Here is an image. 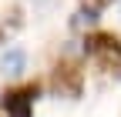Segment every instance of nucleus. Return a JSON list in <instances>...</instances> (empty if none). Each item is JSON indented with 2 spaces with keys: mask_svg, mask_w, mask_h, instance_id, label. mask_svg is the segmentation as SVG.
Returning a JSON list of instances; mask_svg holds the SVG:
<instances>
[{
  "mask_svg": "<svg viewBox=\"0 0 121 117\" xmlns=\"http://www.w3.org/2000/svg\"><path fill=\"white\" fill-rule=\"evenodd\" d=\"M51 90H54L57 97L78 100L81 90H84V74H81V67L71 64V60H60V64L54 67V74H51Z\"/></svg>",
  "mask_w": 121,
  "mask_h": 117,
  "instance_id": "nucleus-2",
  "label": "nucleus"
},
{
  "mask_svg": "<svg viewBox=\"0 0 121 117\" xmlns=\"http://www.w3.org/2000/svg\"><path fill=\"white\" fill-rule=\"evenodd\" d=\"M0 40H4V30H0Z\"/></svg>",
  "mask_w": 121,
  "mask_h": 117,
  "instance_id": "nucleus-6",
  "label": "nucleus"
},
{
  "mask_svg": "<svg viewBox=\"0 0 121 117\" xmlns=\"http://www.w3.org/2000/svg\"><path fill=\"white\" fill-rule=\"evenodd\" d=\"M40 94L37 84H24V87H13V90H4L0 97V107L7 110V117H34V100Z\"/></svg>",
  "mask_w": 121,
  "mask_h": 117,
  "instance_id": "nucleus-3",
  "label": "nucleus"
},
{
  "mask_svg": "<svg viewBox=\"0 0 121 117\" xmlns=\"http://www.w3.org/2000/svg\"><path fill=\"white\" fill-rule=\"evenodd\" d=\"M111 4H114V0H81V10H78V17H74V27L94 23V20H98V13H104Z\"/></svg>",
  "mask_w": 121,
  "mask_h": 117,
  "instance_id": "nucleus-5",
  "label": "nucleus"
},
{
  "mask_svg": "<svg viewBox=\"0 0 121 117\" xmlns=\"http://www.w3.org/2000/svg\"><path fill=\"white\" fill-rule=\"evenodd\" d=\"M84 54H87L101 70L121 77V40H118L114 34H87V37H84Z\"/></svg>",
  "mask_w": 121,
  "mask_h": 117,
  "instance_id": "nucleus-1",
  "label": "nucleus"
},
{
  "mask_svg": "<svg viewBox=\"0 0 121 117\" xmlns=\"http://www.w3.org/2000/svg\"><path fill=\"white\" fill-rule=\"evenodd\" d=\"M0 70H4L7 77H20L24 70H27V54H24L20 47L4 50V54H0Z\"/></svg>",
  "mask_w": 121,
  "mask_h": 117,
  "instance_id": "nucleus-4",
  "label": "nucleus"
}]
</instances>
